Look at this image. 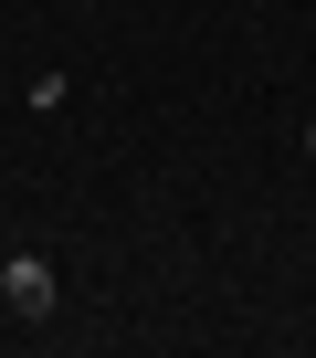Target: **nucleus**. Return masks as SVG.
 I'll return each mask as SVG.
<instances>
[{
  "label": "nucleus",
  "instance_id": "obj_1",
  "mask_svg": "<svg viewBox=\"0 0 316 358\" xmlns=\"http://www.w3.org/2000/svg\"><path fill=\"white\" fill-rule=\"evenodd\" d=\"M0 306H22V316H53V264H43V253H11V274H0Z\"/></svg>",
  "mask_w": 316,
  "mask_h": 358
},
{
  "label": "nucleus",
  "instance_id": "obj_2",
  "mask_svg": "<svg viewBox=\"0 0 316 358\" xmlns=\"http://www.w3.org/2000/svg\"><path fill=\"white\" fill-rule=\"evenodd\" d=\"M306 158H316V127H306Z\"/></svg>",
  "mask_w": 316,
  "mask_h": 358
},
{
  "label": "nucleus",
  "instance_id": "obj_3",
  "mask_svg": "<svg viewBox=\"0 0 316 358\" xmlns=\"http://www.w3.org/2000/svg\"><path fill=\"white\" fill-rule=\"evenodd\" d=\"M0 274H11V253H0Z\"/></svg>",
  "mask_w": 316,
  "mask_h": 358
}]
</instances>
